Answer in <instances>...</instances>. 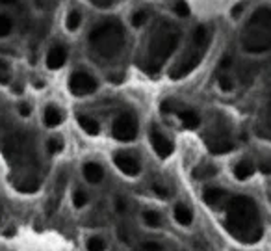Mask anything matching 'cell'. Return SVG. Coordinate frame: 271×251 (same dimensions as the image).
<instances>
[{
  "label": "cell",
  "mask_w": 271,
  "mask_h": 251,
  "mask_svg": "<svg viewBox=\"0 0 271 251\" xmlns=\"http://www.w3.org/2000/svg\"><path fill=\"white\" fill-rule=\"evenodd\" d=\"M180 41L179 26L169 21H160L153 30L145 51L143 67L147 73H158L165 65L169 58L173 56Z\"/></svg>",
  "instance_id": "cell-2"
},
{
  "label": "cell",
  "mask_w": 271,
  "mask_h": 251,
  "mask_svg": "<svg viewBox=\"0 0 271 251\" xmlns=\"http://www.w3.org/2000/svg\"><path fill=\"white\" fill-rule=\"evenodd\" d=\"M241 47L249 54H264L271 51V10L258 8L253 11L241 36Z\"/></svg>",
  "instance_id": "cell-4"
},
{
  "label": "cell",
  "mask_w": 271,
  "mask_h": 251,
  "mask_svg": "<svg viewBox=\"0 0 271 251\" xmlns=\"http://www.w3.org/2000/svg\"><path fill=\"white\" fill-rule=\"evenodd\" d=\"M139 132V125H138V118L134 112H121L117 118L112 121V136L117 142H134L138 138Z\"/></svg>",
  "instance_id": "cell-7"
},
{
  "label": "cell",
  "mask_w": 271,
  "mask_h": 251,
  "mask_svg": "<svg viewBox=\"0 0 271 251\" xmlns=\"http://www.w3.org/2000/svg\"><path fill=\"white\" fill-rule=\"evenodd\" d=\"M153 192H154L156 195H158V197H162V199H165V197L169 195L167 188H165V186H162V185H154V186H153Z\"/></svg>",
  "instance_id": "cell-32"
},
{
  "label": "cell",
  "mask_w": 271,
  "mask_h": 251,
  "mask_svg": "<svg viewBox=\"0 0 271 251\" xmlns=\"http://www.w3.org/2000/svg\"><path fill=\"white\" fill-rule=\"evenodd\" d=\"M149 142H151V147L156 153L158 158H169L173 154V142L169 138L167 134L158 127V125H153L151 130H149Z\"/></svg>",
  "instance_id": "cell-9"
},
{
  "label": "cell",
  "mask_w": 271,
  "mask_h": 251,
  "mask_svg": "<svg viewBox=\"0 0 271 251\" xmlns=\"http://www.w3.org/2000/svg\"><path fill=\"white\" fill-rule=\"evenodd\" d=\"M84 22V15L80 10H69L65 15V21H63V25H65V30L71 32V34H75V32L80 30V26H82Z\"/></svg>",
  "instance_id": "cell-21"
},
{
  "label": "cell",
  "mask_w": 271,
  "mask_h": 251,
  "mask_svg": "<svg viewBox=\"0 0 271 251\" xmlns=\"http://www.w3.org/2000/svg\"><path fill=\"white\" fill-rule=\"evenodd\" d=\"M232 147H234V144L230 142V138L225 136V134H217V136L208 140V149L214 154H225L229 151H232Z\"/></svg>",
  "instance_id": "cell-17"
},
{
  "label": "cell",
  "mask_w": 271,
  "mask_h": 251,
  "mask_svg": "<svg viewBox=\"0 0 271 251\" xmlns=\"http://www.w3.org/2000/svg\"><path fill=\"white\" fill-rule=\"evenodd\" d=\"M125 28L117 19H106L98 22L89 34V49L101 60H113L125 47Z\"/></svg>",
  "instance_id": "cell-3"
},
{
  "label": "cell",
  "mask_w": 271,
  "mask_h": 251,
  "mask_svg": "<svg viewBox=\"0 0 271 251\" xmlns=\"http://www.w3.org/2000/svg\"><path fill=\"white\" fill-rule=\"evenodd\" d=\"M139 249L141 251H165V247L162 246V242H158V240H145Z\"/></svg>",
  "instance_id": "cell-29"
},
{
  "label": "cell",
  "mask_w": 271,
  "mask_h": 251,
  "mask_svg": "<svg viewBox=\"0 0 271 251\" xmlns=\"http://www.w3.org/2000/svg\"><path fill=\"white\" fill-rule=\"evenodd\" d=\"M227 199H229V192L225 188H221V186H208L203 192V201L208 207H214V209L227 203Z\"/></svg>",
  "instance_id": "cell-13"
},
{
  "label": "cell",
  "mask_w": 271,
  "mask_h": 251,
  "mask_svg": "<svg viewBox=\"0 0 271 251\" xmlns=\"http://www.w3.org/2000/svg\"><path fill=\"white\" fill-rule=\"evenodd\" d=\"M147 19H149L147 11H145V10H138V11H134L132 17H130V25H132L134 28H141V26H145Z\"/></svg>",
  "instance_id": "cell-27"
},
{
  "label": "cell",
  "mask_w": 271,
  "mask_h": 251,
  "mask_svg": "<svg viewBox=\"0 0 271 251\" xmlns=\"http://www.w3.org/2000/svg\"><path fill=\"white\" fill-rule=\"evenodd\" d=\"M19 0H0V6H4V8H10V6H15Z\"/></svg>",
  "instance_id": "cell-34"
},
{
  "label": "cell",
  "mask_w": 271,
  "mask_h": 251,
  "mask_svg": "<svg viewBox=\"0 0 271 251\" xmlns=\"http://www.w3.org/2000/svg\"><path fill=\"white\" fill-rule=\"evenodd\" d=\"M255 171H256V166L251 158L238 160L234 164V168H232V175H234L238 180H249L251 177L255 175Z\"/></svg>",
  "instance_id": "cell-15"
},
{
  "label": "cell",
  "mask_w": 271,
  "mask_h": 251,
  "mask_svg": "<svg viewBox=\"0 0 271 251\" xmlns=\"http://www.w3.org/2000/svg\"><path fill=\"white\" fill-rule=\"evenodd\" d=\"M63 121H65V112L63 108L56 103H46L41 110V123L45 128L48 130H54V128L62 127Z\"/></svg>",
  "instance_id": "cell-11"
},
{
  "label": "cell",
  "mask_w": 271,
  "mask_h": 251,
  "mask_svg": "<svg viewBox=\"0 0 271 251\" xmlns=\"http://www.w3.org/2000/svg\"><path fill=\"white\" fill-rule=\"evenodd\" d=\"M63 149H65V140L62 134L54 132L45 140V153L48 156H58L60 153H63Z\"/></svg>",
  "instance_id": "cell-19"
},
{
  "label": "cell",
  "mask_w": 271,
  "mask_h": 251,
  "mask_svg": "<svg viewBox=\"0 0 271 251\" xmlns=\"http://www.w3.org/2000/svg\"><path fill=\"white\" fill-rule=\"evenodd\" d=\"M82 177L87 185H101L106 177V171H104V166L101 162H95V160H87L82 164Z\"/></svg>",
  "instance_id": "cell-12"
},
{
  "label": "cell",
  "mask_w": 271,
  "mask_h": 251,
  "mask_svg": "<svg viewBox=\"0 0 271 251\" xmlns=\"http://www.w3.org/2000/svg\"><path fill=\"white\" fill-rule=\"evenodd\" d=\"M141 223H143L147 229H154V231L162 229L165 223L164 214L156 209H145L143 212H141Z\"/></svg>",
  "instance_id": "cell-16"
},
{
  "label": "cell",
  "mask_w": 271,
  "mask_h": 251,
  "mask_svg": "<svg viewBox=\"0 0 271 251\" xmlns=\"http://www.w3.org/2000/svg\"><path fill=\"white\" fill-rule=\"evenodd\" d=\"M89 201H91V197H89V194H87V190L84 188H75L71 194V203L72 207L77 210H82L86 209L87 205H89Z\"/></svg>",
  "instance_id": "cell-24"
},
{
  "label": "cell",
  "mask_w": 271,
  "mask_h": 251,
  "mask_svg": "<svg viewBox=\"0 0 271 251\" xmlns=\"http://www.w3.org/2000/svg\"><path fill=\"white\" fill-rule=\"evenodd\" d=\"M267 121H269V125H271V104H269V108H267Z\"/></svg>",
  "instance_id": "cell-35"
},
{
  "label": "cell",
  "mask_w": 271,
  "mask_h": 251,
  "mask_svg": "<svg viewBox=\"0 0 271 251\" xmlns=\"http://www.w3.org/2000/svg\"><path fill=\"white\" fill-rule=\"evenodd\" d=\"M17 113L21 119H30L34 116V104L30 101H19L17 103Z\"/></svg>",
  "instance_id": "cell-25"
},
{
  "label": "cell",
  "mask_w": 271,
  "mask_h": 251,
  "mask_svg": "<svg viewBox=\"0 0 271 251\" xmlns=\"http://www.w3.org/2000/svg\"><path fill=\"white\" fill-rule=\"evenodd\" d=\"M113 164L127 177H138L141 173V160L132 151H125V149L115 151L113 153Z\"/></svg>",
  "instance_id": "cell-8"
},
{
  "label": "cell",
  "mask_w": 271,
  "mask_h": 251,
  "mask_svg": "<svg viewBox=\"0 0 271 251\" xmlns=\"http://www.w3.org/2000/svg\"><path fill=\"white\" fill-rule=\"evenodd\" d=\"M173 220L180 227H191L193 223V210L186 203H175L173 207Z\"/></svg>",
  "instance_id": "cell-14"
},
{
  "label": "cell",
  "mask_w": 271,
  "mask_h": 251,
  "mask_svg": "<svg viewBox=\"0 0 271 251\" xmlns=\"http://www.w3.org/2000/svg\"><path fill=\"white\" fill-rule=\"evenodd\" d=\"M69 58V51L63 43H52L51 49L45 54V65L48 71H60L63 65L67 63Z\"/></svg>",
  "instance_id": "cell-10"
},
{
  "label": "cell",
  "mask_w": 271,
  "mask_h": 251,
  "mask_svg": "<svg viewBox=\"0 0 271 251\" xmlns=\"http://www.w3.org/2000/svg\"><path fill=\"white\" fill-rule=\"evenodd\" d=\"M11 82V75L6 69H0V86H8Z\"/></svg>",
  "instance_id": "cell-33"
},
{
  "label": "cell",
  "mask_w": 271,
  "mask_h": 251,
  "mask_svg": "<svg viewBox=\"0 0 271 251\" xmlns=\"http://www.w3.org/2000/svg\"><path fill=\"white\" fill-rule=\"evenodd\" d=\"M217 86H219L221 92H232L234 89V84H232V80L229 78V75H219V78H217Z\"/></svg>",
  "instance_id": "cell-28"
},
{
  "label": "cell",
  "mask_w": 271,
  "mask_h": 251,
  "mask_svg": "<svg viewBox=\"0 0 271 251\" xmlns=\"http://www.w3.org/2000/svg\"><path fill=\"white\" fill-rule=\"evenodd\" d=\"M225 225L230 236L245 246H253L264 236V223L258 205L247 195H234L227 199Z\"/></svg>",
  "instance_id": "cell-1"
},
{
  "label": "cell",
  "mask_w": 271,
  "mask_h": 251,
  "mask_svg": "<svg viewBox=\"0 0 271 251\" xmlns=\"http://www.w3.org/2000/svg\"><path fill=\"white\" fill-rule=\"evenodd\" d=\"M173 11H175V13H177L179 17H188V15H189V8H188V4H186L184 0H179V2L175 4Z\"/></svg>",
  "instance_id": "cell-30"
},
{
  "label": "cell",
  "mask_w": 271,
  "mask_h": 251,
  "mask_svg": "<svg viewBox=\"0 0 271 251\" xmlns=\"http://www.w3.org/2000/svg\"><path fill=\"white\" fill-rule=\"evenodd\" d=\"M15 32V21L10 13L0 11V39H8Z\"/></svg>",
  "instance_id": "cell-23"
},
{
  "label": "cell",
  "mask_w": 271,
  "mask_h": 251,
  "mask_svg": "<svg viewBox=\"0 0 271 251\" xmlns=\"http://www.w3.org/2000/svg\"><path fill=\"white\" fill-rule=\"evenodd\" d=\"M217 175V166L214 164H205L201 166L199 169H197V173H195V179H210V177H215Z\"/></svg>",
  "instance_id": "cell-26"
},
{
  "label": "cell",
  "mask_w": 271,
  "mask_h": 251,
  "mask_svg": "<svg viewBox=\"0 0 271 251\" xmlns=\"http://www.w3.org/2000/svg\"><path fill=\"white\" fill-rule=\"evenodd\" d=\"M177 116H179L180 123L184 125L186 128H189V130L199 128L201 118H199V113L195 112V110H191V108H182V110H179V112H177Z\"/></svg>",
  "instance_id": "cell-20"
},
{
  "label": "cell",
  "mask_w": 271,
  "mask_h": 251,
  "mask_svg": "<svg viewBox=\"0 0 271 251\" xmlns=\"http://www.w3.org/2000/svg\"><path fill=\"white\" fill-rule=\"evenodd\" d=\"M19 188H21L22 192H36V190L39 188V182H37L36 179L24 180V182H21V185H19Z\"/></svg>",
  "instance_id": "cell-31"
},
{
  "label": "cell",
  "mask_w": 271,
  "mask_h": 251,
  "mask_svg": "<svg viewBox=\"0 0 271 251\" xmlns=\"http://www.w3.org/2000/svg\"><path fill=\"white\" fill-rule=\"evenodd\" d=\"M77 123H78V127L82 128L84 132L87 134V136H97V134L101 132V123H98V121L93 118V116H87V113H78Z\"/></svg>",
  "instance_id": "cell-18"
},
{
  "label": "cell",
  "mask_w": 271,
  "mask_h": 251,
  "mask_svg": "<svg viewBox=\"0 0 271 251\" xmlns=\"http://www.w3.org/2000/svg\"><path fill=\"white\" fill-rule=\"evenodd\" d=\"M98 78L87 69H75L67 78V89L75 97H87L98 89Z\"/></svg>",
  "instance_id": "cell-6"
},
{
  "label": "cell",
  "mask_w": 271,
  "mask_h": 251,
  "mask_svg": "<svg viewBox=\"0 0 271 251\" xmlns=\"http://www.w3.org/2000/svg\"><path fill=\"white\" fill-rule=\"evenodd\" d=\"M84 247H86V251H108V240L103 235L93 233L86 238Z\"/></svg>",
  "instance_id": "cell-22"
},
{
  "label": "cell",
  "mask_w": 271,
  "mask_h": 251,
  "mask_svg": "<svg viewBox=\"0 0 271 251\" xmlns=\"http://www.w3.org/2000/svg\"><path fill=\"white\" fill-rule=\"evenodd\" d=\"M208 47H210V30L206 26H197L193 30V36H191L188 49L182 52L179 62L171 67L169 77L173 78V80H180V78L188 77L189 73H193L195 67L203 62Z\"/></svg>",
  "instance_id": "cell-5"
}]
</instances>
